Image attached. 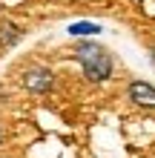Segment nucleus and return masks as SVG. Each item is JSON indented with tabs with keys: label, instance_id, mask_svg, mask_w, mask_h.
<instances>
[{
	"label": "nucleus",
	"instance_id": "1",
	"mask_svg": "<svg viewBox=\"0 0 155 158\" xmlns=\"http://www.w3.org/2000/svg\"><path fill=\"white\" fill-rule=\"evenodd\" d=\"M75 58L78 63L84 66V75L92 81V83H104L112 75V58L104 46H95V43H78L75 49Z\"/></svg>",
	"mask_w": 155,
	"mask_h": 158
},
{
	"label": "nucleus",
	"instance_id": "2",
	"mask_svg": "<svg viewBox=\"0 0 155 158\" xmlns=\"http://www.w3.org/2000/svg\"><path fill=\"white\" fill-rule=\"evenodd\" d=\"M23 86L29 92H38V95H43V92H49L55 86V75L52 69H43V66H35L23 75Z\"/></svg>",
	"mask_w": 155,
	"mask_h": 158
},
{
	"label": "nucleus",
	"instance_id": "3",
	"mask_svg": "<svg viewBox=\"0 0 155 158\" xmlns=\"http://www.w3.org/2000/svg\"><path fill=\"white\" fill-rule=\"evenodd\" d=\"M129 98H132L138 106L155 109V86H152V83H147V81H132V83H129Z\"/></svg>",
	"mask_w": 155,
	"mask_h": 158
},
{
	"label": "nucleus",
	"instance_id": "4",
	"mask_svg": "<svg viewBox=\"0 0 155 158\" xmlns=\"http://www.w3.org/2000/svg\"><path fill=\"white\" fill-rule=\"evenodd\" d=\"M101 32V26L98 23H89V20H78L69 26V35H75V38H80V35H98Z\"/></svg>",
	"mask_w": 155,
	"mask_h": 158
},
{
	"label": "nucleus",
	"instance_id": "5",
	"mask_svg": "<svg viewBox=\"0 0 155 158\" xmlns=\"http://www.w3.org/2000/svg\"><path fill=\"white\" fill-rule=\"evenodd\" d=\"M17 38H20V32H17V26H12V23H6L3 29H0V46H12Z\"/></svg>",
	"mask_w": 155,
	"mask_h": 158
},
{
	"label": "nucleus",
	"instance_id": "6",
	"mask_svg": "<svg viewBox=\"0 0 155 158\" xmlns=\"http://www.w3.org/2000/svg\"><path fill=\"white\" fill-rule=\"evenodd\" d=\"M0 138H3V135H0Z\"/></svg>",
	"mask_w": 155,
	"mask_h": 158
}]
</instances>
